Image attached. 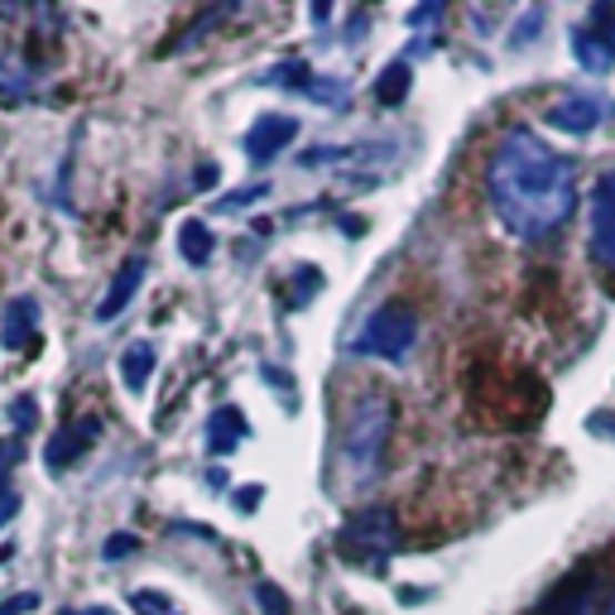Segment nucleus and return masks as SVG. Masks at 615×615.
Listing matches in <instances>:
<instances>
[{
	"mask_svg": "<svg viewBox=\"0 0 615 615\" xmlns=\"http://www.w3.org/2000/svg\"><path fill=\"white\" fill-rule=\"evenodd\" d=\"M198 188H216V164H198Z\"/></svg>",
	"mask_w": 615,
	"mask_h": 615,
	"instance_id": "32",
	"label": "nucleus"
},
{
	"mask_svg": "<svg viewBox=\"0 0 615 615\" xmlns=\"http://www.w3.org/2000/svg\"><path fill=\"white\" fill-rule=\"evenodd\" d=\"M400 548V530H394V510L385 505H371L361 515H351L336 534V553L361 567H385L390 553Z\"/></svg>",
	"mask_w": 615,
	"mask_h": 615,
	"instance_id": "4",
	"label": "nucleus"
},
{
	"mask_svg": "<svg viewBox=\"0 0 615 615\" xmlns=\"http://www.w3.org/2000/svg\"><path fill=\"white\" fill-rule=\"evenodd\" d=\"M538 24H544V10H530V14H524V24H515L510 43H515V49H520V43H534V29H538Z\"/></svg>",
	"mask_w": 615,
	"mask_h": 615,
	"instance_id": "26",
	"label": "nucleus"
},
{
	"mask_svg": "<svg viewBox=\"0 0 615 615\" xmlns=\"http://www.w3.org/2000/svg\"><path fill=\"white\" fill-rule=\"evenodd\" d=\"M140 544H135V534H111L107 544H101V558L107 563H115V558H125V553H135Z\"/></svg>",
	"mask_w": 615,
	"mask_h": 615,
	"instance_id": "24",
	"label": "nucleus"
},
{
	"mask_svg": "<svg viewBox=\"0 0 615 615\" xmlns=\"http://www.w3.org/2000/svg\"><path fill=\"white\" fill-rule=\"evenodd\" d=\"M241 437H245V419H241V409H236V404L216 409L212 423H208V452H212V457H226V452L236 447Z\"/></svg>",
	"mask_w": 615,
	"mask_h": 615,
	"instance_id": "14",
	"label": "nucleus"
},
{
	"mask_svg": "<svg viewBox=\"0 0 615 615\" xmlns=\"http://www.w3.org/2000/svg\"><path fill=\"white\" fill-rule=\"evenodd\" d=\"M255 602L265 606V615H289V596L274 582H255Z\"/></svg>",
	"mask_w": 615,
	"mask_h": 615,
	"instance_id": "22",
	"label": "nucleus"
},
{
	"mask_svg": "<svg viewBox=\"0 0 615 615\" xmlns=\"http://www.w3.org/2000/svg\"><path fill=\"white\" fill-rule=\"evenodd\" d=\"M414 342H419V313L404 299H390L361 322V332L351 346H356L361 356H375V361H404L409 351H414Z\"/></svg>",
	"mask_w": 615,
	"mask_h": 615,
	"instance_id": "3",
	"label": "nucleus"
},
{
	"mask_svg": "<svg viewBox=\"0 0 615 615\" xmlns=\"http://www.w3.org/2000/svg\"><path fill=\"white\" fill-rule=\"evenodd\" d=\"M327 14H332V0H313V24H317V29L327 24Z\"/></svg>",
	"mask_w": 615,
	"mask_h": 615,
	"instance_id": "33",
	"label": "nucleus"
},
{
	"mask_svg": "<svg viewBox=\"0 0 615 615\" xmlns=\"http://www.w3.org/2000/svg\"><path fill=\"white\" fill-rule=\"evenodd\" d=\"M144 255H130V260H121V270H115V280H111V289L101 294V303H97V322H115L125 313L130 303H135V294H140V284H144Z\"/></svg>",
	"mask_w": 615,
	"mask_h": 615,
	"instance_id": "9",
	"label": "nucleus"
},
{
	"mask_svg": "<svg viewBox=\"0 0 615 615\" xmlns=\"http://www.w3.org/2000/svg\"><path fill=\"white\" fill-rule=\"evenodd\" d=\"M486 198L510 236L538 245L558 236L577 212V169L573 159L548 150L534 130H505L486 164Z\"/></svg>",
	"mask_w": 615,
	"mask_h": 615,
	"instance_id": "1",
	"label": "nucleus"
},
{
	"mask_svg": "<svg viewBox=\"0 0 615 615\" xmlns=\"http://www.w3.org/2000/svg\"><path fill=\"white\" fill-rule=\"evenodd\" d=\"M394 433V400L390 394H361L342 423V457L356 476H375L385 443Z\"/></svg>",
	"mask_w": 615,
	"mask_h": 615,
	"instance_id": "2",
	"label": "nucleus"
},
{
	"mask_svg": "<svg viewBox=\"0 0 615 615\" xmlns=\"http://www.w3.org/2000/svg\"><path fill=\"white\" fill-rule=\"evenodd\" d=\"M592 260L615 274V169L592 188Z\"/></svg>",
	"mask_w": 615,
	"mask_h": 615,
	"instance_id": "7",
	"label": "nucleus"
},
{
	"mask_svg": "<svg viewBox=\"0 0 615 615\" xmlns=\"http://www.w3.org/2000/svg\"><path fill=\"white\" fill-rule=\"evenodd\" d=\"M606 615H615V596H611V606H606Z\"/></svg>",
	"mask_w": 615,
	"mask_h": 615,
	"instance_id": "37",
	"label": "nucleus"
},
{
	"mask_svg": "<svg viewBox=\"0 0 615 615\" xmlns=\"http://www.w3.org/2000/svg\"><path fill=\"white\" fill-rule=\"evenodd\" d=\"M317 289H322V274H317L313 265H299V270H294V280H289V303L303 308L308 299L317 294Z\"/></svg>",
	"mask_w": 615,
	"mask_h": 615,
	"instance_id": "19",
	"label": "nucleus"
},
{
	"mask_svg": "<svg viewBox=\"0 0 615 615\" xmlns=\"http://www.w3.org/2000/svg\"><path fill=\"white\" fill-rule=\"evenodd\" d=\"M14 510H20V495H14L10 486H0V524H6V520L14 515Z\"/></svg>",
	"mask_w": 615,
	"mask_h": 615,
	"instance_id": "31",
	"label": "nucleus"
},
{
	"mask_svg": "<svg viewBox=\"0 0 615 615\" xmlns=\"http://www.w3.org/2000/svg\"><path fill=\"white\" fill-rule=\"evenodd\" d=\"M443 10H447V0H419V6L409 10V24H429V20H437Z\"/></svg>",
	"mask_w": 615,
	"mask_h": 615,
	"instance_id": "27",
	"label": "nucleus"
},
{
	"mask_svg": "<svg viewBox=\"0 0 615 615\" xmlns=\"http://www.w3.org/2000/svg\"><path fill=\"white\" fill-rule=\"evenodd\" d=\"M260 495H265L260 486H241L236 491V510H241V515H245V510H260Z\"/></svg>",
	"mask_w": 615,
	"mask_h": 615,
	"instance_id": "30",
	"label": "nucleus"
},
{
	"mask_svg": "<svg viewBox=\"0 0 615 615\" xmlns=\"http://www.w3.org/2000/svg\"><path fill=\"white\" fill-rule=\"evenodd\" d=\"M299 135V115H284V111H270V115H260V121L245 130V140H241V150L251 164H274L289 144H294Z\"/></svg>",
	"mask_w": 615,
	"mask_h": 615,
	"instance_id": "5",
	"label": "nucleus"
},
{
	"mask_svg": "<svg viewBox=\"0 0 615 615\" xmlns=\"http://www.w3.org/2000/svg\"><path fill=\"white\" fill-rule=\"evenodd\" d=\"M592 602H596V573L592 567H577V573L558 582L530 615H592Z\"/></svg>",
	"mask_w": 615,
	"mask_h": 615,
	"instance_id": "8",
	"label": "nucleus"
},
{
	"mask_svg": "<svg viewBox=\"0 0 615 615\" xmlns=\"http://www.w3.org/2000/svg\"><path fill=\"white\" fill-rule=\"evenodd\" d=\"M130 606H135V615H179V606L159 592H130Z\"/></svg>",
	"mask_w": 615,
	"mask_h": 615,
	"instance_id": "20",
	"label": "nucleus"
},
{
	"mask_svg": "<svg viewBox=\"0 0 615 615\" xmlns=\"http://www.w3.org/2000/svg\"><path fill=\"white\" fill-rule=\"evenodd\" d=\"M101 437V419L97 414H82V419H72L63 423L53 437H49V447H43V466L58 476V472H68V466H78L87 457V447H92Z\"/></svg>",
	"mask_w": 615,
	"mask_h": 615,
	"instance_id": "6",
	"label": "nucleus"
},
{
	"mask_svg": "<svg viewBox=\"0 0 615 615\" xmlns=\"http://www.w3.org/2000/svg\"><path fill=\"white\" fill-rule=\"evenodd\" d=\"M10 553H14V548H0V563H10Z\"/></svg>",
	"mask_w": 615,
	"mask_h": 615,
	"instance_id": "36",
	"label": "nucleus"
},
{
	"mask_svg": "<svg viewBox=\"0 0 615 615\" xmlns=\"http://www.w3.org/2000/svg\"><path fill=\"white\" fill-rule=\"evenodd\" d=\"M573 53H577V63L587 68V72H611L615 68V43L606 39V34H596V29H587V24H577L573 29Z\"/></svg>",
	"mask_w": 615,
	"mask_h": 615,
	"instance_id": "12",
	"label": "nucleus"
},
{
	"mask_svg": "<svg viewBox=\"0 0 615 615\" xmlns=\"http://www.w3.org/2000/svg\"><path fill=\"white\" fill-rule=\"evenodd\" d=\"M409 87H414V68H409L404 58H394V63H385V72L375 78V101L380 107H404Z\"/></svg>",
	"mask_w": 615,
	"mask_h": 615,
	"instance_id": "17",
	"label": "nucleus"
},
{
	"mask_svg": "<svg viewBox=\"0 0 615 615\" xmlns=\"http://www.w3.org/2000/svg\"><path fill=\"white\" fill-rule=\"evenodd\" d=\"M587 29H596V34H606V39L615 43V0H592Z\"/></svg>",
	"mask_w": 615,
	"mask_h": 615,
	"instance_id": "21",
	"label": "nucleus"
},
{
	"mask_svg": "<svg viewBox=\"0 0 615 615\" xmlns=\"http://www.w3.org/2000/svg\"><path fill=\"white\" fill-rule=\"evenodd\" d=\"M34 606H39V592H20V596H6V602H0V615H24Z\"/></svg>",
	"mask_w": 615,
	"mask_h": 615,
	"instance_id": "28",
	"label": "nucleus"
},
{
	"mask_svg": "<svg viewBox=\"0 0 615 615\" xmlns=\"http://www.w3.org/2000/svg\"><path fill=\"white\" fill-rule=\"evenodd\" d=\"M24 6V0H0V14H6V10H20Z\"/></svg>",
	"mask_w": 615,
	"mask_h": 615,
	"instance_id": "35",
	"label": "nucleus"
},
{
	"mask_svg": "<svg viewBox=\"0 0 615 615\" xmlns=\"http://www.w3.org/2000/svg\"><path fill=\"white\" fill-rule=\"evenodd\" d=\"M34 327H39V303H34V294L10 299L6 317H0V346H6V351H20L29 336H34Z\"/></svg>",
	"mask_w": 615,
	"mask_h": 615,
	"instance_id": "11",
	"label": "nucleus"
},
{
	"mask_svg": "<svg viewBox=\"0 0 615 615\" xmlns=\"http://www.w3.org/2000/svg\"><path fill=\"white\" fill-rule=\"evenodd\" d=\"M212 251H216L212 226L198 222V216H188V222L179 226V255H183L193 270H202V265H212Z\"/></svg>",
	"mask_w": 615,
	"mask_h": 615,
	"instance_id": "15",
	"label": "nucleus"
},
{
	"mask_svg": "<svg viewBox=\"0 0 615 615\" xmlns=\"http://www.w3.org/2000/svg\"><path fill=\"white\" fill-rule=\"evenodd\" d=\"M602 115H606V107L596 97H558L548 107V125L553 130H563V135H592L596 125H602Z\"/></svg>",
	"mask_w": 615,
	"mask_h": 615,
	"instance_id": "10",
	"label": "nucleus"
},
{
	"mask_svg": "<svg viewBox=\"0 0 615 615\" xmlns=\"http://www.w3.org/2000/svg\"><path fill=\"white\" fill-rule=\"evenodd\" d=\"M154 365H159L154 342H130L121 351V380H125V390L130 394H144V385H150V375H154Z\"/></svg>",
	"mask_w": 615,
	"mask_h": 615,
	"instance_id": "13",
	"label": "nucleus"
},
{
	"mask_svg": "<svg viewBox=\"0 0 615 615\" xmlns=\"http://www.w3.org/2000/svg\"><path fill=\"white\" fill-rule=\"evenodd\" d=\"M29 97H34V72H29L14 53H6L0 58V107H20Z\"/></svg>",
	"mask_w": 615,
	"mask_h": 615,
	"instance_id": "16",
	"label": "nucleus"
},
{
	"mask_svg": "<svg viewBox=\"0 0 615 615\" xmlns=\"http://www.w3.org/2000/svg\"><path fill=\"white\" fill-rule=\"evenodd\" d=\"M34 414H39V404L29 400V394H24V400H14V404H10V423H14L20 433H24V429H34Z\"/></svg>",
	"mask_w": 615,
	"mask_h": 615,
	"instance_id": "25",
	"label": "nucleus"
},
{
	"mask_svg": "<svg viewBox=\"0 0 615 615\" xmlns=\"http://www.w3.org/2000/svg\"><path fill=\"white\" fill-rule=\"evenodd\" d=\"M265 193H270L265 183H251V188H241V193H231V198H222V202H216V212H236V208H251V202H260Z\"/></svg>",
	"mask_w": 615,
	"mask_h": 615,
	"instance_id": "23",
	"label": "nucleus"
},
{
	"mask_svg": "<svg viewBox=\"0 0 615 615\" xmlns=\"http://www.w3.org/2000/svg\"><path fill=\"white\" fill-rule=\"evenodd\" d=\"M260 82H265V87H294V92H308V87H313V72H308V63H303V58H294V63H280V68H270Z\"/></svg>",
	"mask_w": 615,
	"mask_h": 615,
	"instance_id": "18",
	"label": "nucleus"
},
{
	"mask_svg": "<svg viewBox=\"0 0 615 615\" xmlns=\"http://www.w3.org/2000/svg\"><path fill=\"white\" fill-rule=\"evenodd\" d=\"M68 615H111L107 606H78V611H68Z\"/></svg>",
	"mask_w": 615,
	"mask_h": 615,
	"instance_id": "34",
	"label": "nucleus"
},
{
	"mask_svg": "<svg viewBox=\"0 0 615 615\" xmlns=\"http://www.w3.org/2000/svg\"><path fill=\"white\" fill-rule=\"evenodd\" d=\"M20 462V437H0V476Z\"/></svg>",
	"mask_w": 615,
	"mask_h": 615,
	"instance_id": "29",
	"label": "nucleus"
}]
</instances>
